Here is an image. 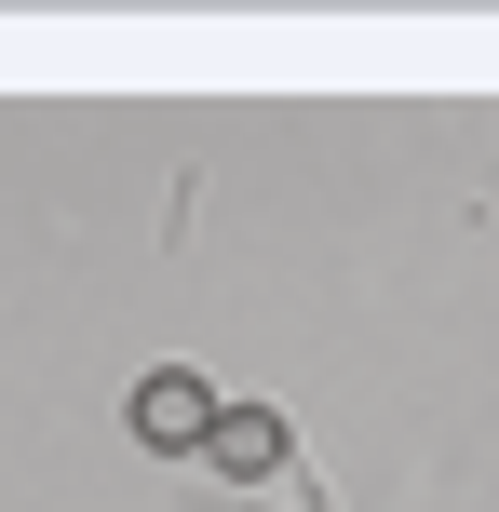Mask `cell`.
I'll list each match as a JSON object with an SVG mask.
<instances>
[{
    "label": "cell",
    "mask_w": 499,
    "mask_h": 512,
    "mask_svg": "<svg viewBox=\"0 0 499 512\" xmlns=\"http://www.w3.org/2000/svg\"><path fill=\"white\" fill-rule=\"evenodd\" d=\"M203 432H216V378H203V364H162V378L135 391V445L176 459V445H203Z\"/></svg>",
    "instance_id": "cell-1"
},
{
    "label": "cell",
    "mask_w": 499,
    "mask_h": 512,
    "mask_svg": "<svg viewBox=\"0 0 499 512\" xmlns=\"http://www.w3.org/2000/svg\"><path fill=\"white\" fill-rule=\"evenodd\" d=\"M203 459H216V472H284V418H270V405H216Z\"/></svg>",
    "instance_id": "cell-2"
}]
</instances>
